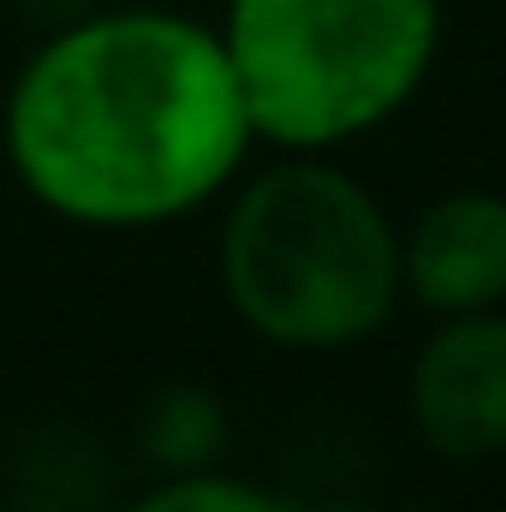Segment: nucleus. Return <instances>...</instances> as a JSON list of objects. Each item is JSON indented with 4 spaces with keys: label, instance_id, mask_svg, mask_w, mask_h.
I'll return each instance as SVG.
<instances>
[{
    "label": "nucleus",
    "instance_id": "nucleus-4",
    "mask_svg": "<svg viewBox=\"0 0 506 512\" xmlns=\"http://www.w3.org/2000/svg\"><path fill=\"white\" fill-rule=\"evenodd\" d=\"M405 411L435 459L471 465L506 453V316H447L411 358Z\"/></svg>",
    "mask_w": 506,
    "mask_h": 512
},
{
    "label": "nucleus",
    "instance_id": "nucleus-2",
    "mask_svg": "<svg viewBox=\"0 0 506 512\" xmlns=\"http://www.w3.org/2000/svg\"><path fill=\"white\" fill-rule=\"evenodd\" d=\"M221 292L233 316L286 352H346L399 304V233L340 167L280 161L221 221Z\"/></svg>",
    "mask_w": 506,
    "mask_h": 512
},
{
    "label": "nucleus",
    "instance_id": "nucleus-1",
    "mask_svg": "<svg viewBox=\"0 0 506 512\" xmlns=\"http://www.w3.org/2000/svg\"><path fill=\"white\" fill-rule=\"evenodd\" d=\"M0 143L42 209L131 233L209 203L239 173L251 120L215 30L179 12H90L24 60Z\"/></svg>",
    "mask_w": 506,
    "mask_h": 512
},
{
    "label": "nucleus",
    "instance_id": "nucleus-9",
    "mask_svg": "<svg viewBox=\"0 0 506 512\" xmlns=\"http://www.w3.org/2000/svg\"><path fill=\"white\" fill-rule=\"evenodd\" d=\"M12 6H18L42 36H60V30H72V24H84L90 12H102L96 0H12Z\"/></svg>",
    "mask_w": 506,
    "mask_h": 512
},
{
    "label": "nucleus",
    "instance_id": "nucleus-8",
    "mask_svg": "<svg viewBox=\"0 0 506 512\" xmlns=\"http://www.w3.org/2000/svg\"><path fill=\"white\" fill-rule=\"evenodd\" d=\"M126 512H292V501L256 489V483H245V477L197 471V477H167L161 489L137 495Z\"/></svg>",
    "mask_w": 506,
    "mask_h": 512
},
{
    "label": "nucleus",
    "instance_id": "nucleus-7",
    "mask_svg": "<svg viewBox=\"0 0 506 512\" xmlns=\"http://www.w3.org/2000/svg\"><path fill=\"white\" fill-rule=\"evenodd\" d=\"M233 441V417L221 393L203 382H167L155 387L137 411V453L161 477H197L215 471Z\"/></svg>",
    "mask_w": 506,
    "mask_h": 512
},
{
    "label": "nucleus",
    "instance_id": "nucleus-3",
    "mask_svg": "<svg viewBox=\"0 0 506 512\" xmlns=\"http://www.w3.org/2000/svg\"><path fill=\"white\" fill-rule=\"evenodd\" d=\"M215 36L251 137L334 149L417 96L441 48V0H227Z\"/></svg>",
    "mask_w": 506,
    "mask_h": 512
},
{
    "label": "nucleus",
    "instance_id": "nucleus-6",
    "mask_svg": "<svg viewBox=\"0 0 506 512\" xmlns=\"http://www.w3.org/2000/svg\"><path fill=\"white\" fill-rule=\"evenodd\" d=\"M6 512H114V465L84 429H42L12 459Z\"/></svg>",
    "mask_w": 506,
    "mask_h": 512
},
{
    "label": "nucleus",
    "instance_id": "nucleus-5",
    "mask_svg": "<svg viewBox=\"0 0 506 512\" xmlns=\"http://www.w3.org/2000/svg\"><path fill=\"white\" fill-rule=\"evenodd\" d=\"M399 286L435 310H501L506 304V197L501 191H447L399 239Z\"/></svg>",
    "mask_w": 506,
    "mask_h": 512
},
{
    "label": "nucleus",
    "instance_id": "nucleus-10",
    "mask_svg": "<svg viewBox=\"0 0 506 512\" xmlns=\"http://www.w3.org/2000/svg\"><path fill=\"white\" fill-rule=\"evenodd\" d=\"M292 512H376V507H364V501H322V507H292Z\"/></svg>",
    "mask_w": 506,
    "mask_h": 512
}]
</instances>
